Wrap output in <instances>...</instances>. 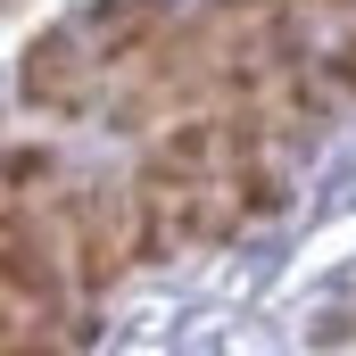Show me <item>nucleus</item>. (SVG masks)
Wrapping results in <instances>:
<instances>
[{"mask_svg":"<svg viewBox=\"0 0 356 356\" xmlns=\"http://www.w3.org/2000/svg\"><path fill=\"white\" fill-rule=\"evenodd\" d=\"M0 290L17 307H58V249L17 207H0Z\"/></svg>","mask_w":356,"mask_h":356,"instance_id":"nucleus-1","label":"nucleus"},{"mask_svg":"<svg viewBox=\"0 0 356 356\" xmlns=\"http://www.w3.org/2000/svg\"><path fill=\"white\" fill-rule=\"evenodd\" d=\"M0 356H50V348H42V332H17V340H0Z\"/></svg>","mask_w":356,"mask_h":356,"instance_id":"nucleus-2","label":"nucleus"},{"mask_svg":"<svg viewBox=\"0 0 356 356\" xmlns=\"http://www.w3.org/2000/svg\"><path fill=\"white\" fill-rule=\"evenodd\" d=\"M0 340H17V298L0 290Z\"/></svg>","mask_w":356,"mask_h":356,"instance_id":"nucleus-3","label":"nucleus"}]
</instances>
